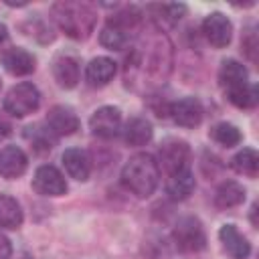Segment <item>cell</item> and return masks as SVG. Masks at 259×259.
Instances as JSON below:
<instances>
[{
  "label": "cell",
  "mask_w": 259,
  "mask_h": 259,
  "mask_svg": "<svg viewBox=\"0 0 259 259\" xmlns=\"http://www.w3.org/2000/svg\"><path fill=\"white\" fill-rule=\"evenodd\" d=\"M0 132H2L4 136H6V134H10V123H8L6 119H2V117H0Z\"/></svg>",
  "instance_id": "f546056e"
},
{
  "label": "cell",
  "mask_w": 259,
  "mask_h": 259,
  "mask_svg": "<svg viewBox=\"0 0 259 259\" xmlns=\"http://www.w3.org/2000/svg\"><path fill=\"white\" fill-rule=\"evenodd\" d=\"M202 32L214 49H225L233 38V24L223 12H212L204 18Z\"/></svg>",
  "instance_id": "ba28073f"
},
{
  "label": "cell",
  "mask_w": 259,
  "mask_h": 259,
  "mask_svg": "<svg viewBox=\"0 0 259 259\" xmlns=\"http://www.w3.org/2000/svg\"><path fill=\"white\" fill-rule=\"evenodd\" d=\"M231 168L243 176H249V178H255L257 176V170H259V156L253 148H245L241 152H237L233 158H231Z\"/></svg>",
  "instance_id": "603a6c76"
},
{
  "label": "cell",
  "mask_w": 259,
  "mask_h": 259,
  "mask_svg": "<svg viewBox=\"0 0 259 259\" xmlns=\"http://www.w3.org/2000/svg\"><path fill=\"white\" fill-rule=\"evenodd\" d=\"M219 239L231 259H245L251 253L249 241L245 239V235L239 233V229L235 225H223L219 231Z\"/></svg>",
  "instance_id": "7c38bea8"
},
{
  "label": "cell",
  "mask_w": 259,
  "mask_h": 259,
  "mask_svg": "<svg viewBox=\"0 0 259 259\" xmlns=\"http://www.w3.org/2000/svg\"><path fill=\"white\" fill-rule=\"evenodd\" d=\"M130 30L127 28H123V26H119V24H115V22H107L105 26H103V30H101V34H99V40H101V45L105 47V49H109V51H121V49H125V45L130 42V34H127Z\"/></svg>",
  "instance_id": "7402d4cb"
},
{
  "label": "cell",
  "mask_w": 259,
  "mask_h": 259,
  "mask_svg": "<svg viewBox=\"0 0 259 259\" xmlns=\"http://www.w3.org/2000/svg\"><path fill=\"white\" fill-rule=\"evenodd\" d=\"M172 239L176 247L184 253H198L206 247V235L198 219L194 217H182L174 229H172Z\"/></svg>",
  "instance_id": "3957f363"
},
{
  "label": "cell",
  "mask_w": 259,
  "mask_h": 259,
  "mask_svg": "<svg viewBox=\"0 0 259 259\" xmlns=\"http://www.w3.org/2000/svg\"><path fill=\"white\" fill-rule=\"evenodd\" d=\"M208 136H210L217 144H221V146H225V148L237 146V144L241 142V132H239L233 123H227V121H221V123L212 125L210 132H208Z\"/></svg>",
  "instance_id": "cb8c5ba5"
},
{
  "label": "cell",
  "mask_w": 259,
  "mask_h": 259,
  "mask_svg": "<svg viewBox=\"0 0 259 259\" xmlns=\"http://www.w3.org/2000/svg\"><path fill=\"white\" fill-rule=\"evenodd\" d=\"M22 225V208L16 198L0 194V229H18Z\"/></svg>",
  "instance_id": "44dd1931"
},
{
  "label": "cell",
  "mask_w": 259,
  "mask_h": 259,
  "mask_svg": "<svg viewBox=\"0 0 259 259\" xmlns=\"http://www.w3.org/2000/svg\"><path fill=\"white\" fill-rule=\"evenodd\" d=\"M91 132L101 140H113L121 132V113L113 105L99 107L89 119Z\"/></svg>",
  "instance_id": "8992f818"
},
{
  "label": "cell",
  "mask_w": 259,
  "mask_h": 259,
  "mask_svg": "<svg viewBox=\"0 0 259 259\" xmlns=\"http://www.w3.org/2000/svg\"><path fill=\"white\" fill-rule=\"evenodd\" d=\"M243 49H245V53L251 57V61H255L253 51L257 49V42H255V34H253V32H249V34H247V38L243 40Z\"/></svg>",
  "instance_id": "83f0119b"
},
{
  "label": "cell",
  "mask_w": 259,
  "mask_h": 259,
  "mask_svg": "<svg viewBox=\"0 0 259 259\" xmlns=\"http://www.w3.org/2000/svg\"><path fill=\"white\" fill-rule=\"evenodd\" d=\"M28 158L18 146H6L0 150V176L6 180L18 178L26 172Z\"/></svg>",
  "instance_id": "8fae6325"
},
{
  "label": "cell",
  "mask_w": 259,
  "mask_h": 259,
  "mask_svg": "<svg viewBox=\"0 0 259 259\" xmlns=\"http://www.w3.org/2000/svg\"><path fill=\"white\" fill-rule=\"evenodd\" d=\"M6 38H8V32H6V26H4L2 22H0V45H2V42H4Z\"/></svg>",
  "instance_id": "4dcf8cb0"
},
{
  "label": "cell",
  "mask_w": 259,
  "mask_h": 259,
  "mask_svg": "<svg viewBox=\"0 0 259 259\" xmlns=\"http://www.w3.org/2000/svg\"><path fill=\"white\" fill-rule=\"evenodd\" d=\"M0 87H2V81H0Z\"/></svg>",
  "instance_id": "d6a6232c"
},
{
  "label": "cell",
  "mask_w": 259,
  "mask_h": 259,
  "mask_svg": "<svg viewBox=\"0 0 259 259\" xmlns=\"http://www.w3.org/2000/svg\"><path fill=\"white\" fill-rule=\"evenodd\" d=\"M18 259H32V257H28V255H22V257H18Z\"/></svg>",
  "instance_id": "1f68e13d"
},
{
  "label": "cell",
  "mask_w": 259,
  "mask_h": 259,
  "mask_svg": "<svg viewBox=\"0 0 259 259\" xmlns=\"http://www.w3.org/2000/svg\"><path fill=\"white\" fill-rule=\"evenodd\" d=\"M53 77L63 89H73L79 83V63L71 55H61L53 63Z\"/></svg>",
  "instance_id": "5bb4252c"
},
{
  "label": "cell",
  "mask_w": 259,
  "mask_h": 259,
  "mask_svg": "<svg viewBox=\"0 0 259 259\" xmlns=\"http://www.w3.org/2000/svg\"><path fill=\"white\" fill-rule=\"evenodd\" d=\"M245 200V188L233 180L223 182L214 192V204L219 208H231Z\"/></svg>",
  "instance_id": "ffe728a7"
},
{
  "label": "cell",
  "mask_w": 259,
  "mask_h": 259,
  "mask_svg": "<svg viewBox=\"0 0 259 259\" xmlns=\"http://www.w3.org/2000/svg\"><path fill=\"white\" fill-rule=\"evenodd\" d=\"M34 57L26 51V49H8L2 55V65L10 75L22 77V75H30L34 71Z\"/></svg>",
  "instance_id": "2e32d148"
},
{
  "label": "cell",
  "mask_w": 259,
  "mask_h": 259,
  "mask_svg": "<svg viewBox=\"0 0 259 259\" xmlns=\"http://www.w3.org/2000/svg\"><path fill=\"white\" fill-rule=\"evenodd\" d=\"M154 136V130H152V123L144 117H134L125 123L123 127V140L125 144L138 148V146H146Z\"/></svg>",
  "instance_id": "d6986e66"
},
{
  "label": "cell",
  "mask_w": 259,
  "mask_h": 259,
  "mask_svg": "<svg viewBox=\"0 0 259 259\" xmlns=\"http://www.w3.org/2000/svg\"><path fill=\"white\" fill-rule=\"evenodd\" d=\"M10 253H12L10 241H8L4 235H0V259H8V257H10Z\"/></svg>",
  "instance_id": "f1b7e54d"
},
{
  "label": "cell",
  "mask_w": 259,
  "mask_h": 259,
  "mask_svg": "<svg viewBox=\"0 0 259 259\" xmlns=\"http://www.w3.org/2000/svg\"><path fill=\"white\" fill-rule=\"evenodd\" d=\"M194 190V176L190 170H182L176 174H168L166 178V194L172 200H184Z\"/></svg>",
  "instance_id": "ac0fdd59"
},
{
  "label": "cell",
  "mask_w": 259,
  "mask_h": 259,
  "mask_svg": "<svg viewBox=\"0 0 259 259\" xmlns=\"http://www.w3.org/2000/svg\"><path fill=\"white\" fill-rule=\"evenodd\" d=\"M40 103V93L32 83H18L14 85L6 97H4V109L12 117H24L32 111H36Z\"/></svg>",
  "instance_id": "277c9868"
},
{
  "label": "cell",
  "mask_w": 259,
  "mask_h": 259,
  "mask_svg": "<svg viewBox=\"0 0 259 259\" xmlns=\"http://www.w3.org/2000/svg\"><path fill=\"white\" fill-rule=\"evenodd\" d=\"M24 136H26V140L32 142L34 150H38V152H49L55 144V138H57L47 125L45 127L42 125H28L24 130Z\"/></svg>",
  "instance_id": "d4e9b609"
},
{
  "label": "cell",
  "mask_w": 259,
  "mask_h": 259,
  "mask_svg": "<svg viewBox=\"0 0 259 259\" xmlns=\"http://www.w3.org/2000/svg\"><path fill=\"white\" fill-rule=\"evenodd\" d=\"M227 99H229L233 105L241 107V109H251V107L257 105V87L249 83V85H245V87L239 89V91L227 93Z\"/></svg>",
  "instance_id": "484cf974"
},
{
  "label": "cell",
  "mask_w": 259,
  "mask_h": 259,
  "mask_svg": "<svg viewBox=\"0 0 259 259\" xmlns=\"http://www.w3.org/2000/svg\"><path fill=\"white\" fill-rule=\"evenodd\" d=\"M32 188L42 196H61L67 192V182L55 166H38L32 176Z\"/></svg>",
  "instance_id": "52a82bcc"
},
{
  "label": "cell",
  "mask_w": 259,
  "mask_h": 259,
  "mask_svg": "<svg viewBox=\"0 0 259 259\" xmlns=\"http://www.w3.org/2000/svg\"><path fill=\"white\" fill-rule=\"evenodd\" d=\"M115 75V63L109 57H95L85 69V79L91 87L107 85Z\"/></svg>",
  "instance_id": "e0dca14e"
},
{
  "label": "cell",
  "mask_w": 259,
  "mask_h": 259,
  "mask_svg": "<svg viewBox=\"0 0 259 259\" xmlns=\"http://www.w3.org/2000/svg\"><path fill=\"white\" fill-rule=\"evenodd\" d=\"M160 12H164L166 16V20H170V22H178L180 18H182V14L186 12V6L184 4H162V6H156Z\"/></svg>",
  "instance_id": "4316f807"
},
{
  "label": "cell",
  "mask_w": 259,
  "mask_h": 259,
  "mask_svg": "<svg viewBox=\"0 0 259 259\" xmlns=\"http://www.w3.org/2000/svg\"><path fill=\"white\" fill-rule=\"evenodd\" d=\"M123 186L140 198L150 196L160 182V166L152 154L140 152L132 156L121 170Z\"/></svg>",
  "instance_id": "7a4b0ae2"
},
{
  "label": "cell",
  "mask_w": 259,
  "mask_h": 259,
  "mask_svg": "<svg viewBox=\"0 0 259 259\" xmlns=\"http://www.w3.org/2000/svg\"><path fill=\"white\" fill-rule=\"evenodd\" d=\"M160 162L166 174L190 170V148L182 140H168L160 148Z\"/></svg>",
  "instance_id": "5b68a950"
},
{
  "label": "cell",
  "mask_w": 259,
  "mask_h": 259,
  "mask_svg": "<svg viewBox=\"0 0 259 259\" xmlns=\"http://www.w3.org/2000/svg\"><path fill=\"white\" fill-rule=\"evenodd\" d=\"M53 18L57 22V26L71 38L75 40H83L87 38L97 22V14L93 10L91 4L87 2H75V0H61L55 2L53 8Z\"/></svg>",
  "instance_id": "6da1fadb"
},
{
  "label": "cell",
  "mask_w": 259,
  "mask_h": 259,
  "mask_svg": "<svg viewBox=\"0 0 259 259\" xmlns=\"http://www.w3.org/2000/svg\"><path fill=\"white\" fill-rule=\"evenodd\" d=\"M219 81H221V87L225 89V93H233V91H239L245 85H249V73L239 61L229 59L221 65Z\"/></svg>",
  "instance_id": "4fadbf2b"
},
{
  "label": "cell",
  "mask_w": 259,
  "mask_h": 259,
  "mask_svg": "<svg viewBox=\"0 0 259 259\" xmlns=\"http://www.w3.org/2000/svg\"><path fill=\"white\" fill-rule=\"evenodd\" d=\"M63 166L67 174L75 180H87L91 174V160L85 150L81 148H69L63 152Z\"/></svg>",
  "instance_id": "9a60e30c"
},
{
  "label": "cell",
  "mask_w": 259,
  "mask_h": 259,
  "mask_svg": "<svg viewBox=\"0 0 259 259\" xmlns=\"http://www.w3.org/2000/svg\"><path fill=\"white\" fill-rule=\"evenodd\" d=\"M45 125L59 138V136H71L79 130V117L75 111L67 105H55L49 109Z\"/></svg>",
  "instance_id": "30bf717a"
},
{
  "label": "cell",
  "mask_w": 259,
  "mask_h": 259,
  "mask_svg": "<svg viewBox=\"0 0 259 259\" xmlns=\"http://www.w3.org/2000/svg\"><path fill=\"white\" fill-rule=\"evenodd\" d=\"M170 117L174 119V123L182 125V127H196L202 121V105L196 97H184L178 99L170 105L168 109Z\"/></svg>",
  "instance_id": "9c48e42d"
}]
</instances>
